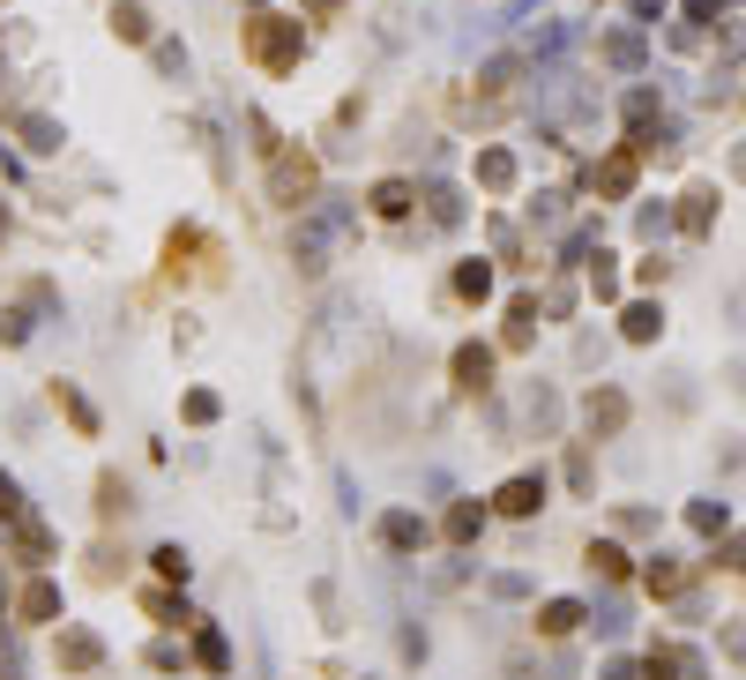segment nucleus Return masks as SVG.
Here are the masks:
<instances>
[{
  "instance_id": "nucleus-1",
  "label": "nucleus",
  "mask_w": 746,
  "mask_h": 680,
  "mask_svg": "<svg viewBox=\"0 0 746 680\" xmlns=\"http://www.w3.org/2000/svg\"><path fill=\"white\" fill-rule=\"evenodd\" d=\"M239 60L269 82L298 76V60H306V16L298 8H254L247 23H239Z\"/></svg>"
},
{
  "instance_id": "nucleus-2",
  "label": "nucleus",
  "mask_w": 746,
  "mask_h": 680,
  "mask_svg": "<svg viewBox=\"0 0 746 680\" xmlns=\"http://www.w3.org/2000/svg\"><path fill=\"white\" fill-rule=\"evenodd\" d=\"M262 195H269V210H284V217L314 210V202H322V157L306 150V143H284V150L262 165Z\"/></svg>"
},
{
  "instance_id": "nucleus-3",
  "label": "nucleus",
  "mask_w": 746,
  "mask_h": 680,
  "mask_svg": "<svg viewBox=\"0 0 746 680\" xmlns=\"http://www.w3.org/2000/svg\"><path fill=\"white\" fill-rule=\"evenodd\" d=\"M485 502H493L500 524H538V516H546V502H552V472H546V464H522V472H508Z\"/></svg>"
},
{
  "instance_id": "nucleus-4",
  "label": "nucleus",
  "mask_w": 746,
  "mask_h": 680,
  "mask_svg": "<svg viewBox=\"0 0 746 680\" xmlns=\"http://www.w3.org/2000/svg\"><path fill=\"white\" fill-rule=\"evenodd\" d=\"M448 389L463 404H485L500 389V344H485V337H463L455 352H448Z\"/></svg>"
},
{
  "instance_id": "nucleus-5",
  "label": "nucleus",
  "mask_w": 746,
  "mask_h": 680,
  "mask_svg": "<svg viewBox=\"0 0 746 680\" xmlns=\"http://www.w3.org/2000/svg\"><path fill=\"white\" fill-rule=\"evenodd\" d=\"M575 419H582L590 441H620V434L635 427V397H627L620 381H590V389L575 397Z\"/></svg>"
},
{
  "instance_id": "nucleus-6",
  "label": "nucleus",
  "mask_w": 746,
  "mask_h": 680,
  "mask_svg": "<svg viewBox=\"0 0 746 680\" xmlns=\"http://www.w3.org/2000/svg\"><path fill=\"white\" fill-rule=\"evenodd\" d=\"M8 621H16V629H60V621H68L60 576H52V569H30V576L16 583V599H8Z\"/></svg>"
},
{
  "instance_id": "nucleus-7",
  "label": "nucleus",
  "mask_w": 746,
  "mask_h": 680,
  "mask_svg": "<svg viewBox=\"0 0 746 680\" xmlns=\"http://www.w3.org/2000/svg\"><path fill=\"white\" fill-rule=\"evenodd\" d=\"M105 635L90 629V621H60L52 629V666H60V680H98L105 673Z\"/></svg>"
},
{
  "instance_id": "nucleus-8",
  "label": "nucleus",
  "mask_w": 746,
  "mask_h": 680,
  "mask_svg": "<svg viewBox=\"0 0 746 680\" xmlns=\"http://www.w3.org/2000/svg\"><path fill=\"white\" fill-rule=\"evenodd\" d=\"M373 546L389 561H419L425 546H441V531L425 524L419 508H381V516H373Z\"/></svg>"
},
{
  "instance_id": "nucleus-9",
  "label": "nucleus",
  "mask_w": 746,
  "mask_h": 680,
  "mask_svg": "<svg viewBox=\"0 0 746 680\" xmlns=\"http://www.w3.org/2000/svg\"><path fill=\"white\" fill-rule=\"evenodd\" d=\"M202 254H209V232L202 225H173L165 232V247H157V284H202Z\"/></svg>"
},
{
  "instance_id": "nucleus-10",
  "label": "nucleus",
  "mask_w": 746,
  "mask_h": 680,
  "mask_svg": "<svg viewBox=\"0 0 746 680\" xmlns=\"http://www.w3.org/2000/svg\"><path fill=\"white\" fill-rule=\"evenodd\" d=\"M538 329H546V300L516 292V300L500 307V359H530L538 352Z\"/></svg>"
},
{
  "instance_id": "nucleus-11",
  "label": "nucleus",
  "mask_w": 746,
  "mask_h": 680,
  "mask_svg": "<svg viewBox=\"0 0 746 680\" xmlns=\"http://www.w3.org/2000/svg\"><path fill=\"white\" fill-rule=\"evenodd\" d=\"M419 202H425V187L411 173H381L366 187V217H373V225H411V217H419Z\"/></svg>"
},
{
  "instance_id": "nucleus-12",
  "label": "nucleus",
  "mask_w": 746,
  "mask_h": 680,
  "mask_svg": "<svg viewBox=\"0 0 746 680\" xmlns=\"http://www.w3.org/2000/svg\"><path fill=\"white\" fill-rule=\"evenodd\" d=\"M471 187L485 202H508L522 187V157L508 150V143H478V150H471Z\"/></svg>"
},
{
  "instance_id": "nucleus-13",
  "label": "nucleus",
  "mask_w": 746,
  "mask_h": 680,
  "mask_svg": "<svg viewBox=\"0 0 746 680\" xmlns=\"http://www.w3.org/2000/svg\"><path fill=\"white\" fill-rule=\"evenodd\" d=\"M485 524H493V502H478V494H455V502L441 508V524H433V531H441L448 554H471L478 538H485Z\"/></svg>"
},
{
  "instance_id": "nucleus-14",
  "label": "nucleus",
  "mask_w": 746,
  "mask_h": 680,
  "mask_svg": "<svg viewBox=\"0 0 746 680\" xmlns=\"http://www.w3.org/2000/svg\"><path fill=\"white\" fill-rule=\"evenodd\" d=\"M135 605H143V621H157L165 635H195L202 629V613L179 599V583H157V576H149L143 591H135Z\"/></svg>"
},
{
  "instance_id": "nucleus-15",
  "label": "nucleus",
  "mask_w": 746,
  "mask_h": 680,
  "mask_svg": "<svg viewBox=\"0 0 746 680\" xmlns=\"http://www.w3.org/2000/svg\"><path fill=\"white\" fill-rule=\"evenodd\" d=\"M105 38L127 52H149L165 30H157V16H149V0H105Z\"/></svg>"
},
{
  "instance_id": "nucleus-16",
  "label": "nucleus",
  "mask_w": 746,
  "mask_h": 680,
  "mask_svg": "<svg viewBox=\"0 0 746 680\" xmlns=\"http://www.w3.org/2000/svg\"><path fill=\"white\" fill-rule=\"evenodd\" d=\"M0 538H8V561H16V569H52V561H60V531L46 524V516H23V524L16 531H0Z\"/></svg>"
},
{
  "instance_id": "nucleus-17",
  "label": "nucleus",
  "mask_w": 746,
  "mask_h": 680,
  "mask_svg": "<svg viewBox=\"0 0 746 680\" xmlns=\"http://www.w3.org/2000/svg\"><path fill=\"white\" fill-rule=\"evenodd\" d=\"M635 179H642V150H635V143H620V150H605L590 165L597 202H635Z\"/></svg>"
},
{
  "instance_id": "nucleus-18",
  "label": "nucleus",
  "mask_w": 746,
  "mask_h": 680,
  "mask_svg": "<svg viewBox=\"0 0 746 680\" xmlns=\"http://www.w3.org/2000/svg\"><path fill=\"white\" fill-rule=\"evenodd\" d=\"M493 292H500V262L493 254H463V262L448 270V300L455 307H493Z\"/></svg>"
},
{
  "instance_id": "nucleus-19",
  "label": "nucleus",
  "mask_w": 746,
  "mask_h": 680,
  "mask_svg": "<svg viewBox=\"0 0 746 680\" xmlns=\"http://www.w3.org/2000/svg\"><path fill=\"white\" fill-rule=\"evenodd\" d=\"M582 621H590V599H546L530 605V643H568L582 635Z\"/></svg>"
},
{
  "instance_id": "nucleus-20",
  "label": "nucleus",
  "mask_w": 746,
  "mask_h": 680,
  "mask_svg": "<svg viewBox=\"0 0 746 680\" xmlns=\"http://www.w3.org/2000/svg\"><path fill=\"white\" fill-rule=\"evenodd\" d=\"M582 569H590L597 583H635V576H642V561L627 554V538H620V531L590 538V546H582Z\"/></svg>"
},
{
  "instance_id": "nucleus-21",
  "label": "nucleus",
  "mask_w": 746,
  "mask_h": 680,
  "mask_svg": "<svg viewBox=\"0 0 746 680\" xmlns=\"http://www.w3.org/2000/svg\"><path fill=\"white\" fill-rule=\"evenodd\" d=\"M46 404H52V411H60V419H68V434H75V441H98V434H105L98 404L82 397L75 381H60V375H52V381H46Z\"/></svg>"
},
{
  "instance_id": "nucleus-22",
  "label": "nucleus",
  "mask_w": 746,
  "mask_h": 680,
  "mask_svg": "<svg viewBox=\"0 0 746 680\" xmlns=\"http://www.w3.org/2000/svg\"><path fill=\"white\" fill-rule=\"evenodd\" d=\"M635 583H642V591H649L657 605H679L687 591H695V569H687L679 554H649V561H642V576H635Z\"/></svg>"
},
{
  "instance_id": "nucleus-23",
  "label": "nucleus",
  "mask_w": 746,
  "mask_h": 680,
  "mask_svg": "<svg viewBox=\"0 0 746 680\" xmlns=\"http://www.w3.org/2000/svg\"><path fill=\"white\" fill-rule=\"evenodd\" d=\"M90 516H98V531H120L127 516H135V486H127L112 464H105L98 479H90Z\"/></svg>"
},
{
  "instance_id": "nucleus-24",
  "label": "nucleus",
  "mask_w": 746,
  "mask_h": 680,
  "mask_svg": "<svg viewBox=\"0 0 746 680\" xmlns=\"http://www.w3.org/2000/svg\"><path fill=\"white\" fill-rule=\"evenodd\" d=\"M127 569H135V554H127L112 531H98V538H90V554H82V583L112 591V583H127Z\"/></svg>"
},
{
  "instance_id": "nucleus-25",
  "label": "nucleus",
  "mask_w": 746,
  "mask_h": 680,
  "mask_svg": "<svg viewBox=\"0 0 746 680\" xmlns=\"http://www.w3.org/2000/svg\"><path fill=\"white\" fill-rule=\"evenodd\" d=\"M8 135H16L30 157H60L68 150V127L52 120V113H8Z\"/></svg>"
},
{
  "instance_id": "nucleus-26",
  "label": "nucleus",
  "mask_w": 746,
  "mask_h": 680,
  "mask_svg": "<svg viewBox=\"0 0 746 680\" xmlns=\"http://www.w3.org/2000/svg\"><path fill=\"white\" fill-rule=\"evenodd\" d=\"M582 292H590L597 307H620L627 300V278H620V254H612V247L582 254Z\"/></svg>"
},
{
  "instance_id": "nucleus-27",
  "label": "nucleus",
  "mask_w": 746,
  "mask_h": 680,
  "mask_svg": "<svg viewBox=\"0 0 746 680\" xmlns=\"http://www.w3.org/2000/svg\"><path fill=\"white\" fill-rule=\"evenodd\" d=\"M642 680H709V666H701V651H687V643H649Z\"/></svg>"
},
{
  "instance_id": "nucleus-28",
  "label": "nucleus",
  "mask_w": 746,
  "mask_h": 680,
  "mask_svg": "<svg viewBox=\"0 0 746 680\" xmlns=\"http://www.w3.org/2000/svg\"><path fill=\"white\" fill-rule=\"evenodd\" d=\"M657 337H665V300H620V344H635V352H642V344H657Z\"/></svg>"
},
{
  "instance_id": "nucleus-29",
  "label": "nucleus",
  "mask_w": 746,
  "mask_h": 680,
  "mask_svg": "<svg viewBox=\"0 0 746 680\" xmlns=\"http://www.w3.org/2000/svg\"><path fill=\"white\" fill-rule=\"evenodd\" d=\"M671 225L687 232V240H709V225H717V187H687L679 210H671Z\"/></svg>"
},
{
  "instance_id": "nucleus-30",
  "label": "nucleus",
  "mask_w": 746,
  "mask_h": 680,
  "mask_svg": "<svg viewBox=\"0 0 746 680\" xmlns=\"http://www.w3.org/2000/svg\"><path fill=\"white\" fill-rule=\"evenodd\" d=\"M195 673H209V680H224L232 673V635L202 613V629H195Z\"/></svg>"
},
{
  "instance_id": "nucleus-31",
  "label": "nucleus",
  "mask_w": 746,
  "mask_h": 680,
  "mask_svg": "<svg viewBox=\"0 0 746 680\" xmlns=\"http://www.w3.org/2000/svg\"><path fill=\"white\" fill-rule=\"evenodd\" d=\"M560 472H568V494H575V502H597V441H590V434H582V441H568V464H560Z\"/></svg>"
},
{
  "instance_id": "nucleus-32",
  "label": "nucleus",
  "mask_w": 746,
  "mask_h": 680,
  "mask_svg": "<svg viewBox=\"0 0 746 680\" xmlns=\"http://www.w3.org/2000/svg\"><path fill=\"white\" fill-rule=\"evenodd\" d=\"M143 561H149V576H157V583H179V591H187V576H195V554H187L179 538H157Z\"/></svg>"
},
{
  "instance_id": "nucleus-33",
  "label": "nucleus",
  "mask_w": 746,
  "mask_h": 680,
  "mask_svg": "<svg viewBox=\"0 0 746 680\" xmlns=\"http://www.w3.org/2000/svg\"><path fill=\"white\" fill-rule=\"evenodd\" d=\"M143 666L149 673H165V680H179V673H195V643H173V635H157L143 651Z\"/></svg>"
},
{
  "instance_id": "nucleus-34",
  "label": "nucleus",
  "mask_w": 746,
  "mask_h": 680,
  "mask_svg": "<svg viewBox=\"0 0 746 680\" xmlns=\"http://www.w3.org/2000/svg\"><path fill=\"white\" fill-rule=\"evenodd\" d=\"M30 337H38V314H30L23 300H16V307H0V352H23Z\"/></svg>"
},
{
  "instance_id": "nucleus-35",
  "label": "nucleus",
  "mask_w": 746,
  "mask_h": 680,
  "mask_svg": "<svg viewBox=\"0 0 746 680\" xmlns=\"http://www.w3.org/2000/svg\"><path fill=\"white\" fill-rule=\"evenodd\" d=\"M425 225L455 232V225H463V195H455V187H425Z\"/></svg>"
},
{
  "instance_id": "nucleus-36",
  "label": "nucleus",
  "mask_w": 746,
  "mask_h": 680,
  "mask_svg": "<svg viewBox=\"0 0 746 680\" xmlns=\"http://www.w3.org/2000/svg\"><path fill=\"white\" fill-rule=\"evenodd\" d=\"M179 419H187V427H217L224 397H217V389H179Z\"/></svg>"
},
{
  "instance_id": "nucleus-37",
  "label": "nucleus",
  "mask_w": 746,
  "mask_h": 680,
  "mask_svg": "<svg viewBox=\"0 0 746 680\" xmlns=\"http://www.w3.org/2000/svg\"><path fill=\"white\" fill-rule=\"evenodd\" d=\"M16 300H23L38 322H52V314H60V284H52V278H23V284H16Z\"/></svg>"
},
{
  "instance_id": "nucleus-38",
  "label": "nucleus",
  "mask_w": 746,
  "mask_h": 680,
  "mask_svg": "<svg viewBox=\"0 0 746 680\" xmlns=\"http://www.w3.org/2000/svg\"><path fill=\"white\" fill-rule=\"evenodd\" d=\"M717 658L746 673V613H724V621H717Z\"/></svg>"
},
{
  "instance_id": "nucleus-39",
  "label": "nucleus",
  "mask_w": 746,
  "mask_h": 680,
  "mask_svg": "<svg viewBox=\"0 0 746 680\" xmlns=\"http://www.w3.org/2000/svg\"><path fill=\"white\" fill-rule=\"evenodd\" d=\"M687 531H701V538H724V531H732V508H724V502H687Z\"/></svg>"
},
{
  "instance_id": "nucleus-40",
  "label": "nucleus",
  "mask_w": 746,
  "mask_h": 680,
  "mask_svg": "<svg viewBox=\"0 0 746 680\" xmlns=\"http://www.w3.org/2000/svg\"><path fill=\"white\" fill-rule=\"evenodd\" d=\"M23 516H38V508L23 502V486H16V472H0V531H16Z\"/></svg>"
},
{
  "instance_id": "nucleus-41",
  "label": "nucleus",
  "mask_w": 746,
  "mask_h": 680,
  "mask_svg": "<svg viewBox=\"0 0 746 680\" xmlns=\"http://www.w3.org/2000/svg\"><path fill=\"white\" fill-rule=\"evenodd\" d=\"M149 60H157V76H165V82H187V46H179V38H157Z\"/></svg>"
},
{
  "instance_id": "nucleus-42",
  "label": "nucleus",
  "mask_w": 746,
  "mask_h": 680,
  "mask_svg": "<svg viewBox=\"0 0 746 680\" xmlns=\"http://www.w3.org/2000/svg\"><path fill=\"white\" fill-rule=\"evenodd\" d=\"M701 569H709V576H717V569H724V576H746V531H739V538H717V554L701 561Z\"/></svg>"
},
{
  "instance_id": "nucleus-43",
  "label": "nucleus",
  "mask_w": 746,
  "mask_h": 680,
  "mask_svg": "<svg viewBox=\"0 0 746 680\" xmlns=\"http://www.w3.org/2000/svg\"><path fill=\"white\" fill-rule=\"evenodd\" d=\"M665 278H671V262H665V254H657V247H649L642 262L627 270V284H635V292H657V284H665Z\"/></svg>"
},
{
  "instance_id": "nucleus-44",
  "label": "nucleus",
  "mask_w": 746,
  "mask_h": 680,
  "mask_svg": "<svg viewBox=\"0 0 746 680\" xmlns=\"http://www.w3.org/2000/svg\"><path fill=\"white\" fill-rule=\"evenodd\" d=\"M657 524H665L657 508H620V516H612V531H620V538H657Z\"/></svg>"
},
{
  "instance_id": "nucleus-45",
  "label": "nucleus",
  "mask_w": 746,
  "mask_h": 680,
  "mask_svg": "<svg viewBox=\"0 0 746 680\" xmlns=\"http://www.w3.org/2000/svg\"><path fill=\"white\" fill-rule=\"evenodd\" d=\"M314 613H322V629H328V635L351 629V621H344V599H336V583H328V576L314 583Z\"/></svg>"
},
{
  "instance_id": "nucleus-46",
  "label": "nucleus",
  "mask_w": 746,
  "mask_h": 680,
  "mask_svg": "<svg viewBox=\"0 0 746 680\" xmlns=\"http://www.w3.org/2000/svg\"><path fill=\"white\" fill-rule=\"evenodd\" d=\"M575 300H582V292H575L568 278H560V284H546V322H568V314H575Z\"/></svg>"
},
{
  "instance_id": "nucleus-47",
  "label": "nucleus",
  "mask_w": 746,
  "mask_h": 680,
  "mask_svg": "<svg viewBox=\"0 0 746 680\" xmlns=\"http://www.w3.org/2000/svg\"><path fill=\"white\" fill-rule=\"evenodd\" d=\"M605 60H612V68H635V60H642V38H635V30L605 38Z\"/></svg>"
},
{
  "instance_id": "nucleus-48",
  "label": "nucleus",
  "mask_w": 746,
  "mask_h": 680,
  "mask_svg": "<svg viewBox=\"0 0 746 680\" xmlns=\"http://www.w3.org/2000/svg\"><path fill=\"white\" fill-rule=\"evenodd\" d=\"M344 8H351V0H298V16H306V23H336Z\"/></svg>"
},
{
  "instance_id": "nucleus-49",
  "label": "nucleus",
  "mask_w": 746,
  "mask_h": 680,
  "mask_svg": "<svg viewBox=\"0 0 746 680\" xmlns=\"http://www.w3.org/2000/svg\"><path fill=\"white\" fill-rule=\"evenodd\" d=\"M173 344L179 352H195L202 344V314H173Z\"/></svg>"
},
{
  "instance_id": "nucleus-50",
  "label": "nucleus",
  "mask_w": 746,
  "mask_h": 680,
  "mask_svg": "<svg viewBox=\"0 0 746 680\" xmlns=\"http://www.w3.org/2000/svg\"><path fill=\"white\" fill-rule=\"evenodd\" d=\"M649 113H657V90H649V82H642V90H627V120L642 127V120H649Z\"/></svg>"
},
{
  "instance_id": "nucleus-51",
  "label": "nucleus",
  "mask_w": 746,
  "mask_h": 680,
  "mask_svg": "<svg viewBox=\"0 0 746 680\" xmlns=\"http://www.w3.org/2000/svg\"><path fill=\"white\" fill-rule=\"evenodd\" d=\"M635 673H642V666H627V658H605V673H597V680H635Z\"/></svg>"
},
{
  "instance_id": "nucleus-52",
  "label": "nucleus",
  "mask_w": 746,
  "mask_h": 680,
  "mask_svg": "<svg viewBox=\"0 0 746 680\" xmlns=\"http://www.w3.org/2000/svg\"><path fill=\"white\" fill-rule=\"evenodd\" d=\"M8 599H16V583H8V576H0V621H8Z\"/></svg>"
},
{
  "instance_id": "nucleus-53",
  "label": "nucleus",
  "mask_w": 746,
  "mask_h": 680,
  "mask_svg": "<svg viewBox=\"0 0 746 680\" xmlns=\"http://www.w3.org/2000/svg\"><path fill=\"white\" fill-rule=\"evenodd\" d=\"M8 225H16V217H8V202H0V247H8Z\"/></svg>"
},
{
  "instance_id": "nucleus-54",
  "label": "nucleus",
  "mask_w": 746,
  "mask_h": 680,
  "mask_svg": "<svg viewBox=\"0 0 746 680\" xmlns=\"http://www.w3.org/2000/svg\"><path fill=\"white\" fill-rule=\"evenodd\" d=\"M351 680H366V673H351Z\"/></svg>"
},
{
  "instance_id": "nucleus-55",
  "label": "nucleus",
  "mask_w": 746,
  "mask_h": 680,
  "mask_svg": "<svg viewBox=\"0 0 746 680\" xmlns=\"http://www.w3.org/2000/svg\"><path fill=\"white\" fill-rule=\"evenodd\" d=\"M739 105H746V90H739Z\"/></svg>"
}]
</instances>
